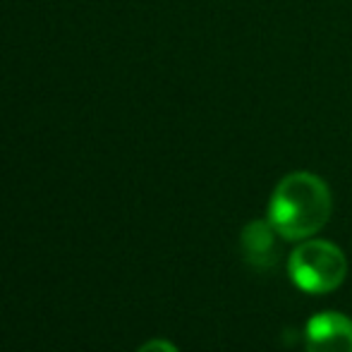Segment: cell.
Masks as SVG:
<instances>
[{
	"mask_svg": "<svg viewBox=\"0 0 352 352\" xmlns=\"http://www.w3.org/2000/svg\"><path fill=\"white\" fill-rule=\"evenodd\" d=\"M331 209L329 185L314 173L297 170L276 185L269 201V223L283 240L302 242L326 226Z\"/></svg>",
	"mask_w": 352,
	"mask_h": 352,
	"instance_id": "1",
	"label": "cell"
},
{
	"mask_svg": "<svg viewBox=\"0 0 352 352\" xmlns=\"http://www.w3.org/2000/svg\"><path fill=\"white\" fill-rule=\"evenodd\" d=\"M287 276L300 290L311 295L333 292L348 276L343 250L329 240H302L287 259Z\"/></svg>",
	"mask_w": 352,
	"mask_h": 352,
	"instance_id": "2",
	"label": "cell"
},
{
	"mask_svg": "<svg viewBox=\"0 0 352 352\" xmlns=\"http://www.w3.org/2000/svg\"><path fill=\"white\" fill-rule=\"evenodd\" d=\"M307 352H352V321L340 311H319L305 329Z\"/></svg>",
	"mask_w": 352,
	"mask_h": 352,
	"instance_id": "3",
	"label": "cell"
},
{
	"mask_svg": "<svg viewBox=\"0 0 352 352\" xmlns=\"http://www.w3.org/2000/svg\"><path fill=\"white\" fill-rule=\"evenodd\" d=\"M278 232L276 228L266 221H252L245 226L242 230V254H245V261L250 266H254L256 271L271 269V266L278 261Z\"/></svg>",
	"mask_w": 352,
	"mask_h": 352,
	"instance_id": "4",
	"label": "cell"
},
{
	"mask_svg": "<svg viewBox=\"0 0 352 352\" xmlns=\"http://www.w3.org/2000/svg\"><path fill=\"white\" fill-rule=\"evenodd\" d=\"M137 352H180V350H177L175 345L170 343V340L153 338V340H146V343H144Z\"/></svg>",
	"mask_w": 352,
	"mask_h": 352,
	"instance_id": "5",
	"label": "cell"
}]
</instances>
